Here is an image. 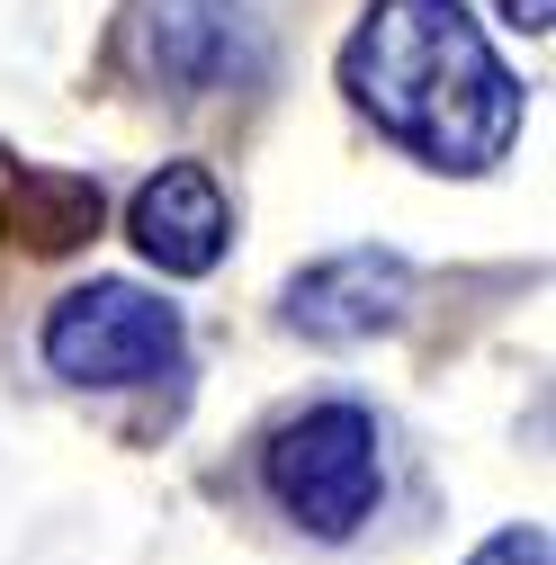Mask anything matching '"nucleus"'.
Returning <instances> with one entry per match:
<instances>
[{
	"mask_svg": "<svg viewBox=\"0 0 556 565\" xmlns=\"http://www.w3.org/2000/svg\"><path fill=\"white\" fill-rule=\"evenodd\" d=\"M341 90L431 171H494L521 135V82L458 0H377L341 45Z\"/></svg>",
	"mask_w": 556,
	"mask_h": 565,
	"instance_id": "obj_1",
	"label": "nucleus"
},
{
	"mask_svg": "<svg viewBox=\"0 0 556 565\" xmlns=\"http://www.w3.org/2000/svg\"><path fill=\"white\" fill-rule=\"evenodd\" d=\"M260 484L269 503L288 512L314 539H351L377 493H386V449H377V422L360 404H314L297 422H278L269 449H260Z\"/></svg>",
	"mask_w": 556,
	"mask_h": 565,
	"instance_id": "obj_2",
	"label": "nucleus"
},
{
	"mask_svg": "<svg viewBox=\"0 0 556 565\" xmlns=\"http://www.w3.org/2000/svg\"><path fill=\"white\" fill-rule=\"evenodd\" d=\"M180 360H189L180 306L145 297L135 278H90L45 315V369L73 386H153L180 377Z\"/></svg>",
	"mask_w": 556,
	"mask_h": 565,
	"instance_id": "obj_3",
	"label": "nucleus"
},
{
	"mask_svg": "<svg viewBox=\"0 0 556 565\" xmlns=\"http://www.w3.org/2000/svg\"><path fill=\"white\" fill-rule=\"evenodd\" d=\"M126 45H135V73L206 99V90H234L260 73V19L252 0H135L126 10Z\"/></svg>",
	"mask_w": 556,
	"mask_h": 565,
	"instance_id": "obj_4",
	"label": "nucleus"
},
{
	"mask_svg": "<svg viewBox=\"0 0 556 565\" xmlns=\"http://www.w3.org/2000/svg\"><path fill=\"white\" fill-rule=\"evenodd\" d=\"M126 234H135V252H145L162 278H206V269L225 260V243H234V206H225L216 171H197V162H162L145 189H135Z\"/></svg>",
	"mask_w": 556,
	"mask_h": 565,
	"instance_id": "obj_5",
	"label": "nucleus"
},
{
	"mask_svg": "<svg viewBox=\"0 0 556 565\" xmlns=\"http://www.w3.org/2000/svg\"><path fill=\"white\" fill-rule=\"evenodd\" d=\"M413 306V269L395 252H332L288 288V323L306 341H377Z\"/></svg>",
	"mask_w": 556,
	"mask_h": 565,
	"instance_id": "obj_6",
	"label": "nucleus"
},
{
	"mask_svg": "<svg viewBox=\"0 0 556 565\" xmlns=\"http://www.w3.org/2000/svg\"><path fill=\"white\" fill-rule=\"evenodd\" d=\"M0 216H10V243H28V252H73V243L99 234V180H82V171H19Z\"/></svg>",
	"mask_w": 556,
	"mask_h": 565,
	"instance_id": "obj_7",
	"label": "nucleus"
},
{
	"mask_svg": "<svg viewBox=\"0 0 556 565\" xmlns=\"http://www.w3.org/2000/svg\"><path fill=\"white\" fill-rule=\"evenodd\" d=\"M467 565H547V530H538V521H521V530H494V539H484Z\"/></svg>",
	"mask_w": 556,
	"mask_h": 565,
	"instance_id": "obj_8",
	"label": "nucleus"
},
{
	"mask_svg": "<svg viewBox=\"0 0 556 565\" xmlns=\"http://www.w3.org/2000/svg\"><path fill=\"white\" fill-rule=\"evenodd\" d=\"M503 19L530 28V36H547V28H556V0H503Z\"/></svg>",
	"mask_w": 556,
	"mask_h": 565,
	"instance_id": "obj_9",
	"label": "nucleus"
}]
</instances>
